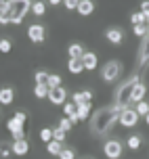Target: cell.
Masks as SVG:
<instances>
[{
  "label": "cell",
  "mask_w": 149,
  "mask_h": 159,
  "mask_svg": "<svg viewBox=\"0 0 149 159\" xmlns=\"http://www.w3.org/2000/svg\"><path fill=\"white\" fill-rule=\"evenodd\" d=\"M71 101L76 105H84V103H90L93 101V92L90 90H82V92H74V96H71Z\"/></svg>",
  "instance_id": "11"
},
{
  "label": "cell",
  "mask_w": 149,
  "mask_h": 159,
  "mask_svg": "<svg viewBox=\"0 0 149 159\" xmlns=\"http://www.w3.org/2000/svg\"><path fill=\"white\" fill-rule=\"evenodd\" d=\"M63 149H65V147H63V143H59V140H50V143L46 144V151L50 153V155H57V157L61 155Z\"/></svg>",
  "instance_id": "18"
},
{
  "label": "cell",
  "mask_w": 149,
  "mask_h": 159,
  "mask_svg": "<svg viewBox=\"0 0 149 159\" xmlns=\"http://www.w3.org/2000/svg\"><path fill=\"white\" fill-rule=\"evenodd\" d=\"M63 0H48V4H61Z\"/></svg>",
  "instance_id": "38"
},
{
  "label": "cell",
  "mask_w": 149,
  "mask_h": 159,
  "mask_svg": "<svg viewBox=\"0 0 149 159\" xmlns=\"http://www.w3.org/2000/svg\"><path fill=\"white\" fill-rule=\"evenodd\" d=\"M78 4H80V0H63V7L67 11H78Z\"/></svg>",
  "instance_id": "31"
},
{
  "label": "cell",
  "mask_w": 149,
  "mask_h": 159,
  "mask_svg": "<svg viewBox=\"0 0 149 159\" xmlns=\"http://www.w3.org/2000/svg\"><path fill=\"white\" fill-rule=\"evenodd\" d=\"M134 111L139 113V115H145V117H147V115H149V103H147V101H141V103H137Z\"/></svg>",
  "instance_id": "27"
},
{
  "label": "cell",
  "mask_w": 149,
  "mask_h": 159,
  "mask_svg": "<svg viewBox=\"0 0 149 159\" xmlns=\"http://www.w3.org/2000/svg\"><path fill=\"white\" fill-rule=\"evenodd\" d=\"M53 136H55V140L63 143V140H65V130H61V128H55V130H53Z\"/></svg>",
  "instance_id": "35"
},
{
  "label": "cell",
  "mask_w": 149,
  "mask_h": 159,
  "mask_svg": "<svg viewBox=\"0 0 149 159\" xmlns=\"http://www.w3.org/2000/svg\"><path fill=\"white\" fill-rule=\"evenodd\" d=\"M13 98H15V90H13L11 86L0 88V105H11Z\"/></svg>",
  "instance_id": "12"
},
{
  "label": "cell",
  "mask_w": 149,
  "mask_h": 159,
  "mask_svg": "<svg viewBox=\"0 0 149 159\" xmlns=\"http://www.w3.org/2000/svg\"><path fill=\"white\" fill-rule=\"evenodd\" d=\"M31 13L38 15V17H42L44 13H46V2H44V0H36V2L31 4Z\"/></svg>",
  "instance_id": "19"
},
{
  "label": "cell",
  "mask_w": 149,
  "mask_h": 159,
  "mask_svg": "<svg viewBox=\"0 0 149 159\" xmlns=\"http://www.w3.org/2000/svg\"><path fill=\"white\" fill-rule=\"evenodd\" d=\"M82 63H84V67H86L88 71H93V69H97L99 57L94 55V52H84V57H82Z\"/></svg>",
  "instance_id": "13"
},
{
  "label": "cell",
  "mask_w": 149,
  "mask_h": 159,
  "mask_svg": "<svg viewBox=\"0 0 149 159\" xmlns=\"http://www.w3.org/2000/svg\"><path fill=\"white\" fill-rule=\"evenodd\" d=\"M7 130L13 134V138H15V140H23V138H25L23 124H21V121H17L15 117H11V119L7 121Z\"/></svg>",
  "instance_id": "6"
},
{
  "label": "cell",
  "mask_w": 149,
  "mask_h": 159,
  "mask_svg": "<svg viewBox=\"0 0 149 159\" xmlns=\"http://www.w3.org/2000/svg\"><path fill=\"white\" fill-rule=\"evenodd\" d=\"M84 159H90V157H84Z\"/></svg>",
  "instance_id": "41"
},
{
  "label": "cell",
  "mask_w": 149,
  "mask_h": 159,
  "mask_svg": "<svg viewBox=\"0 0 149 159\" xmlns=\"http://www.w3.org/2000/svg\"><path fill=\"white\" fill-rule=\"evenodd\" d=\"M48 88H59L61 86V78L59 75H55V73H50V78H48Z\"/></svg>",
  "instance_id": "30"
},
{
  "label": "cell",
  "mask_w": 149,
  "mask_h": 159,
  "mask_svg": "<svg viewBox=\"0 0 149 159\" xmlns=\"http://www.w3.org/2000/svg\"><path fill=\"white\" fill-rule=\"evenodd\" d=\"M40 140H42L44 144H48L50 140H55V136H53V130H50V128H42V130H40Z\"/></svg>",
  "instance_id": "21"
},
{
  "label": "cell",
  "mask_w": 149,
  "mask_h": 159,
  "mask_svg": "<svg viewBox=\"0 0 149 159\" xmlns=\"http://www.w3.org/2000/svg\"><path fill=\"white\" fill-rule=\"evenodd\" d=\"M134 34H137V36H149L147 23H143V25H134Z\"/></svg>",
  "instance_id": "33"
},
{
  "label": "cell",
  "mask_w": 149,
  "mask_h": 159,
  "mask_svg": "<svg viewBox=\"0 0 149 159\" xmlns=\"http://www.w3.org/2000/svg\"><path fill=\"white\" fill-rule=\"evenodd\" d=\"M126 144H128V149H132V151H137V149H141V144H143V140H141V136H130L128 140H126Z\"/></svg>",
  "instance_id": "22"
},
{
  "label": "cell",
  "mask_w": 149,
  "mask_h": 159,
  "mask_svg": "<svg viewBox=\"0 0 149 159\" xmlns=\"http://www.w3.org/2000/svg\"><path fill=\"white\" fill-rule=\"evenodd\" d=\"M145 92H147V86H145V84H141V82H139V84H137V86L132 88V92H130V103H141L143 101V96H145Z\"/></svg>",
  "instance_id": "9"
},
{
  "label": "cell",
  "mask_w": 149,
  "mask_h": 159,
  "mask_svg": "<svg viewBox=\"0 0 149 159\" xmlns=\"http://www.w3.org/2000/svg\"><path fill=\"white\" fill-rule=\"evenodd\" d=\"M13 155H19V157H21V155H27V153H30V143H27V140H13Z\"/></svg>",
  "instance_id": "10"
},
{
  "label": "cell",
  "mask_w": 149,
  "mask_h": 159,
  "mask_svg": "<svg viewBox=\"0 0 149 159\" xmlns=\"http://www.w3.org/2000/svg\"><path fill=\"white\" fill-rule=\"evenodd\" d=\"M0 11H2V7H0Z\"/></svg>",
  "instance_id": "42"
},
{
  "label": "cell",
  "mask_w": 149,
  "mask_h": 159,
  "mask_svg": "<svg viewBox=\"0 0 149 159\" xmlns=\"http://www.w3.org/2000/svg\"><path fill=\"white\" fill-rule=\"evenodd\" d=\"M44 36H46V30H44L40 23H34V25H30V27H27V38H30L34 44L44 42Z\"/></svg>",
  "instance_id": "5"
},
{
  "label": "cell",
  "mask_w": 149,
  "mask_h": 159,
  "mask_svg": "<svg viewBox=\"0 0 149 159\" xmlns=\"http://www.w3.org/2000/svg\"><path fill=\"white\" fill-rule=\"evenodd\" d=\"M15 119H17V121H21V124H25V113L23 111H17L15 113Z\"/></svg>",
  "instance_id": "37"
},
{
  "label": "cell",
  "mask_w": 149,
  "mask_h": 159,
  "mask_svg": "<svg viewBox=\"0 0 149 159\" xmlns=\"http://www.w3.org/2000/svg\"><path fill=\"white\" fill-rule=\"evenodd\" d=\"M120 71H122V65H120L118 61H109V63L101 69V78L105 80V82H113V80L120 75Z\"/></svg>",
  "instance_id": "3"
},
{
  "label": "cell",
  "mask_w": 149,
  "mask_h": 159,
  "mask_svg": "<svg viewBox=\"0 0 149 159\" xmlns=\"http://www.w3.org/2000/svg\"><path fill=\"white\" fill-rule=\"evenodd\" d=\"M48 78H50V73L48 71H36L34 73V80H36V84H48Z\"/></svg>",
  "instance_id": "24"
},
{
  "label": "cell",
  "mask_w": 149,
  "mask_h": 159,
  "mask_svg": "<svg viewBox=\"0 0 149 159\" xmlns=\"http://www.w3.org/2000/svg\"><path fill=\"white\" fill-rule=\"evenodd\" d=\"M48 92H50V88L46 84H36V88H34L36 98H48Z\"/></svg>",
  "instance_id": "20"
},
{
  "label": "cell",
  "mask_w": 149,
  "mask_h": 159,
  "mask_svg": "<svg viewBox=\"0 0 149 159\" xmlns=\"http://www.w3.org/2000/svg\"><path fill=\"white\" fill-rule=\"evenodd\" d=\"M93 11H94V2H93V0H80V4H78V13H80L82 17L93 15Z\"/></svg>",
  "instance_id": "15"
},
{
  "label": "cell",
  "mask_w": 149,
  "mask_h": 159,
  "mask_svg": "<svg viewBox=\"0 0 149 159\" xmlns=\"http://www.w3.org/2000/svg\"><path fill=\"white\" fill-rule=\"evenodd\" d=\"M31 4H34V2H30V0H8L4 7H7L8 13H11V23H15V25L21 23L23 17L27 15V11L31 8Z\"/></svg>",
  "instance_id": "1"
},
{
  "label": "cell",
  "mask_w": 149,
  "mask_h": 159,
  "mask_svg": "<svg viewBox=\"0 0 149 159\" xmlns=\"http://www.w3.org/2000/svg\"><path fill=\"white\" fill-rule=\"evenodd\" d=\"M71 126H74V124H71L70 117H61V121H59V128H61V130L67 132V130H71Z\"/></svg>",
  "instance_id": "34"
},
{
  "label": "cell",
  "mask_w": 149,
  "mask_h": 159,
  "mask_svg": "<svg viewBox=\"0 0 149 159\" xmlns=\"http://www.w3.org/2000/svg\"><path fill=\"white\" fill-rule=\"evenodd\" d=\"M11 23V13H8L7 7H2V11H0V25H7Z\"/></svg>",
  "instance_id": "29"
},
{
  "label": "cell",
  "mask_w": 149,
  "mask_h": 159,
  "mask_svg": "<svg viewBox=\"0 0 149 159\" xmlns=\"http://www.w3.org/2000/svg\"><path fill=\"white\" fill-rule=\"evenodd\" d=\"M13 155V144H8V143H0V157L2 159H7Z\"/></svg>",
  "instance_id": "25"
},
{
  "label": "cell",
  "mask_w": 149,
  "mask_h": 159,
  "mask_svg": "<svg viewBox=\"0 0 149 159\" xmlns=\"http://www.w3.org/2000/svg\"><path fill=\"white\" fill-rule=\"evenodd\" d=\"M105 38L109 40L111 44H122V40H124V34L120 32V30H116V27H109V30L105 32Z\"/></svg>",
  "instance_id": "14"
},
{
  "label": "cell",
  "mask_w": 149,
  "mask_h": 159,
  "mask_svg": "<svg viewBox=\"0 0 149 159\" xmlns=\"http://www.w3.org/2000/svg\"><path fill=\"white\" fill-rule=\"evenodd\" d=\"M147 30H149V23H147Z\"/></svg>",
  "instance_id": "40"
},
{
  "label": "cell",
  "mask_w": 149,
  "mask_h": 159,
  "mask_svg": "<svg viewBox=\"0 0 149 159\" xmlns=\"http://www.w3.org/2000/svg\"><path fill=\"white\" fill-rule=\"evenodd\" d=\"M147 126H149V115H147Z\"/></svg>",
  "instance_id": "39"
},
{
  "label": "cell",
  "mask_w": 149,
  "mask_h": 159,
  "mask_svg": "<svg viewBox=\"0 0 149 159\" xmlns=\"http://www.w3.org/2000/svg\"><path fill=\"white\" fill-rule=\"evenodd\" d=\"M103 153H105L107 159H120L122 157V143L116 140V138L107 140V143L103 144Z\"/></svg>",
  "instance_id": "2"
},
{
  "label": "cell",
  "mask_w": 149,
  "mask_h": 159,
  "mask_svg": "<svg viewBox=\"0 0 149 159\" xmlns=\"http://www.w3.org/2000/svg\"><path fill=\"white\" fill-rule=\"evenodd\" d=\"M139 117H141V115L134 111V109H124V111L120 113L118 121H120L124 128H134L137 124H139Z\"/></svg>",
  "instance_id": "4"
},
{
  "label": "cell",
  "mask_w": 149,
  "mask_h": 159,
  "mask_svg": "<svg viewBox=\"0 0 149 159\" xmlns=\"http://www.w3.org/2000/svg\"><path fill=\"white\" fill-rule=\"evenodd\" d=\"M65 98H67V90L63 86L59 88H50V92H48V101L53 105H65Z\"/></svg>",
  "instance_id": "7"
},
{
  "label": "cell",
  "mask_w": 149,
  "mask_h": 159,
  "mask_svg": "<svg viewBox=\"0 0 149 159\" xmlns=\"http://www.w3.org/2000/svg\"><path fill=\"white\" fill-rule=\"evenodd\" d=\"M67 69H70L74 75H78V73H82L86 67L82 63V59H70V61H67Z\"/></svg>",
  "instance_id": "16"
},
{
  "label": "cell",
  "mask_w": 149,
  "mask_h": 159,
  "mask_svg": "<svg viewBox=\"0 0 149 159\" xmlns=\"http://www.w3.org/2000/svg\"><path fill=\"white\" fill-rule=\"evenodd\" d=\"M63 111H65V117H70L71 119V124H78L80 121V115H78V105L74 103H65L63 105Z\"/></svg>",
  "instance_id": "8"
},
{
  "label": "cell",
  "mask_w": 149,
  "mask_h": 159,
  "mask_svg": "<svg viewBox=\"0 0 149 159\" xmlns=\"http://www.w3.org/2000/svg\"><path fill=\"white\" fill-rule=\"evenodd\" d=\"M67 55H70V59H82V57H84L82 44H71V46L67 48Z\"/></svg>",
  "instance_id": "17"
},
{
  "label": "cell",
  "mask_w": 149,
  "mask_h": 159,
  "mask_svg": "<svg viewBox=\"0 0 149 159\" xmlns=\"http://www.w3.org/2000/svg\"><path fill=\"white\" fill-rule=\"evenodd\" d=\"M59 159H76V151H74V149H63Z\"/></svg>",
  "instance_id": "32"
},
{
  "label": "cell",
  "mask_w": 149,
  "mask_h": 159,
  "mask_svg": "<svg viewBox=\"0 0 149 159\" xmlns=\"http://www.w3.org/2000/svg\"><path fill=\"white\" fill-rule=\"evenodd\" d=\"M11 50H13V42H11L8 38H2L0 40V52L7 55V52H11Z\"/></svg>",
  "instance_id": "28"
},
{
  "label": "cell",
  "mask_w": 149,
  "mask_h": 159,
  "mask_svg": "<svg viewBox=\"0 0 149 159\" xmlns=\"http://www.w3.org/2000/svg\"><path fill=\"white\" fill-rule=\"evenodd\" d=\"M130 21H132V25H143V23H149L147 17L143 15V13H132L130 15Z\"/></svg>",
  "instance_id": "26"
},
{
  "label": "cell",
  "mask_w": 149,
  "mask_h": 159,
  "mask_svg": "<svg viewBox=\"0 0 149 159\" xmlns=\"http://www.w3.org/2000/svg\"><path fill=\"white\" fill-rule=\"evenodd\" d=\"M141 13H143L145 17H147V21H149V0L141 2Z\"/></svg>",
  "instance_id": "36"
},
{
  "label": "cell",
  "mask_w": 149,
  "mask_h": 159,
  "mask_svg": "<svg viewBox=\"0 0 149 159\" xmlns=\"http://www.w3.org/2000/svg\"><path fill=\"white\" fill-rule=\"evenodd\" d=\"M78 115H80V121H84V119L90 115V103L78 105Z\"/></svg>",
  "instance_id": "23"
}]
</instances>
